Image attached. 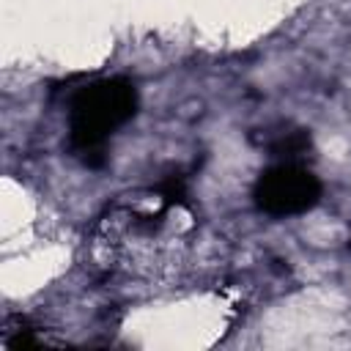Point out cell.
I'll return each instance as SVG.
<instances>
[{"label":"cell","mask_w":351,"mask_h":351,"mask_svg":"<svg viewBox=\"0 0 351 351\" xmlns=\"http://www.w3.org/2000/svg\"><path fill=\"white\" fill-rule=\"evenodd\" d=\"M134 112L137 88L126 77H101L77 88L69 101V151L85 167H101L110 137Z\"/></svg>","instance_id":"obj_1"},{"label":"cell","mask_w":351,"mask_h":351,"mask_svg":"<svg viewBox=\"0 0 351 351\" xmlns=\"http://www.w3.org/2000/svg\"><path fill=\"white\" fill-rule=\"evenodd\" d=\"M321 195H324L321 178L304 165L288 159H280L277 165L261 170L252 184L255 208L277 219L307 214L321 203Z\"/></svg>","instance_id":"obj_2"},{"label":"cell","mask_w":351,"mask_h":351,"mask_svg":"<svg viewBox=\"0 0 351 351\" xmlns=\"http://www.w3.org/2000/svg\"><path fill=\"white\" fill-rule=\"evenodd\" d=\"M269 154L277 156V159H288V162H296L307 148H310V134L304 129H288V132H277L274 140L266 143Z\"/></svg>","instance_id":"obj_3"},{"label":"cell","mask_w":351,"mask_h":351,"mask_svg":"<svg viewBox=\"0 0 351 351\" xmlns=\"http://www.w3.org/2000/svg\"><path fill=\"white\" fill-rule=\"evenodd\" d=\"M348 247H351V239H348Z\"/></svg>","instance_id":"obj_4"}]
</instances>
